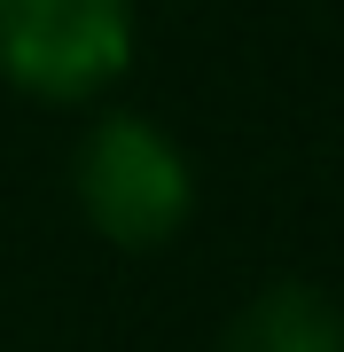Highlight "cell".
Instances as JSON below:
<instances>
[{
  "label": "cell",
  "instance_id": "1",
  "mask_svg": "<svg viewBox=\"0 0 344 352\" xmlns=\"http://www.w3.org/2000/svg\"><path fill=\"white\" fill-rule=\"evenodd\" d=\"M71 188H78V212L94 219V235L117 243V251H157L196 212V173L180 157V141L126 110L78 141Z\"/></svg>",
  "mask_w": 344,
  "mask_h": 352
},
{
  "label": "cell",
  "instance_id": "2",
  "mask_svg": "<svg viewBox=\"0 0 344 352\" xmlns=\"http://www.w3.org/2000/svg\"><path fill=\"white\" fill-rule=\"evenodd\" d=\"M133 63V0H0V78L39 102L102 94Z\"/></svg>",
  "mask_w": 344,
  "mask_h": 352
},
{
  "label": "cell",
  "instance_id": "3",
  "mask_svg": "<svg viewBox=\"0 0 344 352\" xmlns=\"http://www.w3.org/2000/svg\"><path fill=\"white\" fill-rule=\"evenodd\" d=\"M219 352H344V314L313 282H274L227 321Z\"/></svg>",
  "mask_w": 344,
  "mask_h": 352
}]
</instances>
